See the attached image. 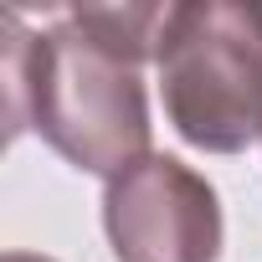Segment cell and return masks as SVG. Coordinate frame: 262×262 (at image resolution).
Returning a JSON list of instances; mask_svg holds the SVG:
<instances>
[{"mask_svg":"<svg viewBox=\"0 0 262 262\" xmlns=\"http://www.w3.org/2000/svg\"><path fill=\"white\" fill-rule=\"evenodd\" d=\"M0 77H6V139L36 128L72 170L103 180L149 155V98L139 62L108 52L72 16L47 31H26L21 16L6 11Z\"/></svg>","mask_w":262,"mask_h":262,"instance_id":"1","label":"cell"},{"mask_svg":"<svg viewBox=\"0 0 262 262\" xmlns=\"http://www.w3.org/2000/svg\"><path fill=\"white\" fill-rule=\"evenodd\" d=\"M160 98L175 134L206 155L262 139V6L185 0L160 41Z\"/></svg>","mask_w":262,"mask_h":262,"instance_id":"2","label":"cell"},{"mask_svg":"<svg viewBox=\"0 0 262 262\" xmlns=\"http://www.w3.org/2000/svg\"><path fill=\"white\" fill-rule=\"evenodd\" d=\"M103 231L118 262H216L221 201L175 155H144L108 180Z\"/></svg>","mask_w":262,"mask_h":262,"instance_id":"3","label":"cell"},{"mask_svg":"<svg viewBox=\"0 0 262 262\" xmlns=\"http://www.w3.org/2000/svg\"><path fill=\"white\" fill-rule=\"evenodd\" d=\"M77 26H88L108 52L128 57V62H160V41H165V21H170V6H77L67 11Z\"/></svg>","mask_w":262,"mask_h":262,"instance_id":"4","label":"cell"},{"mask_svg":"<svg viewBox=\"0 0 262 262\" xmlns=\"http://www.w3.org/2000/svg\"><path fill=\"white\" fill-rule=\"evenodd\" d=\"M0 262H52V257H41V252H6Z\"/></svg>","mask_w":262,"mask_h":262,"instance_id":"5","label":"cell"}]
</instances>
